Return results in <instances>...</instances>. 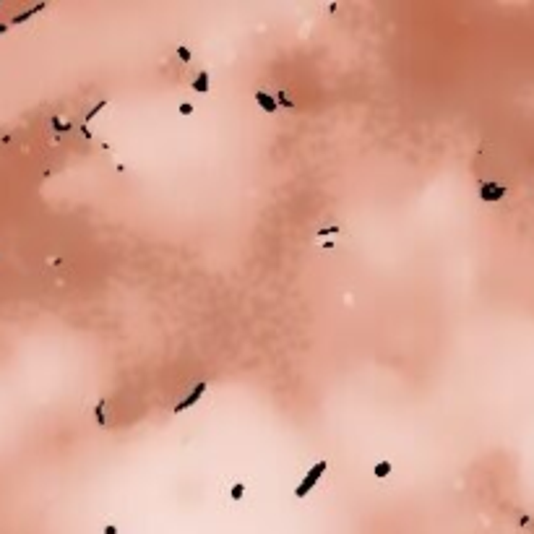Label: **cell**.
Listing matches in <instances>:
<instances>
[{
    "label": "cell",
    "mask_w": 534,
    "mask_h": 534,
    "mask_svg": "<svg viewBox=\"0 0 534 534\" xmlns=\"http://www.w3.org/2000/svg\"><path fill=\"white\" fill-rule=\"evenodd\" d=\"M255 102H258V107L263 109V112H276V97L266 94V91H255Z\"/></svg>",
    "instance_id": "cell-4"
},
{
    "label": "cell",
    "mask_w": 534,
    "mask_h": 534,
    "mask_svg": "<svg viewBox=\"0 0 534 534\" xmlns=\"http://www.w3.org/2000/svg\"><path fill=\"white\" fill-rule=\"evenodd\" d=\"M326 469H328V462H326V459H323V462H318L316 467H313V469H310V472L305 474V480H302V485H300L297 490H294V495H297V498H305V495H308V492H310L313 487H316V485H318V477H321V474H323Z\"/></svg>",
    "instance_id": "cell-1"
},
{
    "label": "cell",
    "mask_w": 534,
    "mask_h": 534,
    "mask_svg": "<svg viewBox=\"0 0 534 534\" xmlns=\"http://www.w3.org/2000/svg\"><path fill=\"white\" fill-rule=\"evenodd\" d=\"M102 107H104V102H99V104H97V107H94V109H91V112H89V115H86V120H91V118H94V115H97V112H99V109H102Z\"/></svg>",
    "instance_id": "cell-13"
},
{
    "label": "cell",
    "mask_w": 534,
    "mask_h": 534,
    "mask_svg": "<svg viewBox=\"0 0 534 534\" xmlns=\"http://www.w3.org/2000/svg\"><path fill=\"white\" fill-rule=\"evenodd\" d=\"M206 391H209V386H206V383H196V389H193V391H190V394H188V396H185V399H182V401L177 404V407H175V414H182L185 409H190L193 404H198L201 399H204V394H206Z\"/></svg>",
    "instance_id": "cell-3"
},
{
    "label": "cell",
    "mask_w": 534,
    "mask_h": 534,
    "mask_svg": "<svg viewBox=\"0 0 534 534\" xmlns=\"http://www.w3.org/2000/svg\"><path fill=\"white\" fill-rule=\"evenodd\" d=\"M391 469H394V467H391V462H380V464H375L373 474L378 477V480H386V477L391 474Z\"/></svg>",
    "instance_id": "cell-6"
},
{
    "label": "cell",
    "mask_w": 534,
    "mask_h": 534,
    "mask_svg": "<svg viewBox=\"0 0 534 534\" xmlns=\"http://www.w3.org/2000/svg\"><path fill=\"white\" fill-rule=\"evenodd\" d=\"M177 58H180L182 63H190V50H188V47H177Z\"/></svg>",
    "instance_id": "cell-9"
},
{
    "label": "cell",
    "mask_w": 534,
    "mask_h": 534,
    "mask_svg": "<svg viewBox=\"0 0 534 534\" xmlns=\"http://www.w3.org/2000/svg\"><path fill=\"white\" fill-rule=\"evenodd\" d=\"M177 109H180V115H190V112H193V104H190V102H182Z\"/></svg>",
    "instance_id": "cell-10"
},
{
    "label": "cell",
    "mask_w": 534,
    "mask_h": 534,
    "mask_svg": "<svg viewBox=\"0 0 534 534\" xmlns=\"http://www.w3.org/2000/svg\"><path fill=\"white\" fill-rule=\"evenodd\" d=\"M193 91H198V94H206V91H209V73H206V70H201L198 76H196Z\"/></svg>",
    "instance_id": "cell-5"
},
{
    "label": "cell",
    "mask_w": 534,
    "mask_h": 534,
    "mask_svg": "<svg viewBox=\"0 0 534 534\" xmlns=\"http://www.w3.org/2000/svg\"><path fill=\"white\" fill-rule=\"evenodd\" d=\"M94 414H97V422H99V425H104V422H107V417H104V399H102V401L97 404Z\"/></svg>",
    "instance_id": "cell-7"
},
{
    "label": "cell",
    "mask_w": 534,
    "mask_h": 534,
    "mask_svg": "<svg viewBox=\"0 0 534 534\" xmlns=\"http://www.w3.org/2000/svg\"><path fill=\"white\" fill-rule=\"evenodd\" d=\"M104 534H118V529L115 526H104Z\"/></svg>",
    "instance_id": "cell-14"
},
{
    "label": "cell",
    "mask_w": 534,
    "mask_h": 534,
    "mask_svg": "<svg viewBox=\"0 0 534 534\" xmlns=\"http://www.w3.org/2000/svg\"><path fill=\"white\" fill-rule=\"evenodd\" d=\"M506 196V185L503 182H480V198L485 201V204H498V201Z\"/></svg>",
    "instance_id": "cell-2"
},
{
    "label": "cell",
    "mask_w": 534,
    "mask_h": 534,
    "mask_svg": "<svg viewBox=\"0 0 534 534\" xmlns=\"http://www.w3.org/2000/svg\"><path fill=\"white\" fill-rule=\"evenodd\" d=\"M232 498H235V501L243 498V485H235V487H232Z\"/></svg>",
    "instance_id": "cell-11"
},
{
    "label": "cell",
    "mask_w": 534,
    "mask_h": 534,
    "mask_svg": "<svg viewBox=\"0 0 534 534\" xmlns=\"http://www.w3.org/2000/svg\"><path fill=\"white\" fill-rule=\"evenodd\" d=\"M334 232H339V227H323V230H318V235H334Z\"/></svg>",
    "instance_id": "cell-12"
},
{
    "label": "cell",
    "mask_w": 534,
    "mask_h": 534,
    "mask_svg": "<svg viewBox=\"0 0 534 534\" xmlns=\"http://www.w3.org/2000/svg\"><path fill=\"white\" fill-rule=\"evenodd\" d=\"M276 102H279L282 107H294V102L287 97V91H279V94H276Z\"/></svg>",
    "instance_id": "cell-8"
}]
</instances>
